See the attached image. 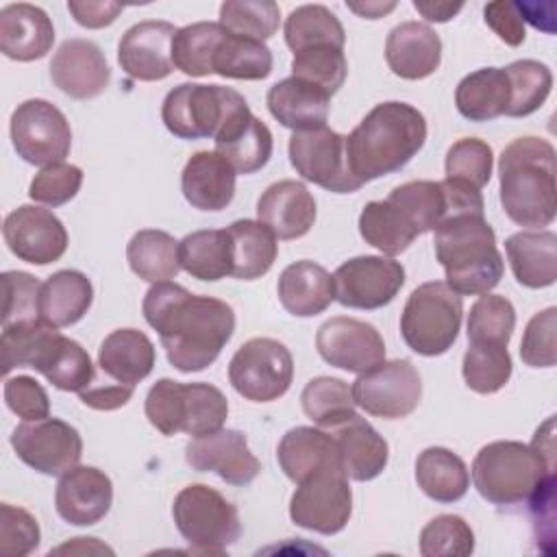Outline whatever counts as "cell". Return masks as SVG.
I'll return each instance as SVG.
<instances>
[{
  "label": "cell",
  "mask_w": 557,
  "mask_h": 557,
  "mask_svg": "<svg viewBox=\"0 0 557 557\" xmlns=\"http://www.w3.org/2000/svg\"><path fill=\"white\" fill-rule=\"evenodd\" d=\"M329 102L331 96L322 87L296 76L274 83L265 96L272 117L294 133L326 126Z\"/></svg>",
  "instance_id": "cell-29"
},
{
  "label": "cell",
  "mask_w": 557,
  "mask_h": 557,
  "mask_svg": "<svg viewBox=\"0 0 557 557\" xmlns=\"http://www.w3.org/2000/svg\"><path fill=\"white\" fill-rule=\"evenodd\" d=\"M83 185V170L72 163H52L41 168L30 181L28 196L35 202L48 207H61L70 202Z\"/></svg>",
  "instance_id": "cell-55"
},
{
  "label": "cell",
  "mask_w": 557,
  "mask_h": 557,
  "mask_svg": "<svg viewBox=\"0 0 557 557\" xmlns=\"http://www.w3.org/2000/svg\"><path fill=\"white\" fill-rule=\"evenodd\" d=\"M4 403L22 420H41L50 416V398L39 381L26 374L4 381Z\"/></svg>",
  "instance_id": "cell-58"
},
{
  "label": "cell",
  "mask_w": 557,
  "mask_h": 557,
  "mask_svg": "<svg viewBox=\"0 0 557 557\" xmlns=\"http://www.w3.org/2000/svg\"><path fill=\"white\" fill-rule=\"evenodd\" d=\"M300 403L302 411L322 429H333L357 413L348 383L335 376L311 379L300 394Z\"/></svg>",
  "instance_id": "cell-46"
},
{
  "label": "cell",
  "mask_w": 557,
  "mask_h": 557,
  "mask_svg": "<svg viewBox=\"0 0 557 557\" xmlns=\"http://www.w3.org/2000/svg\"><path fill=\"white\" fill-rule=\"evenodd\" d=\"M233 278L255 281L270 272L278 255L274 233L259 220H235L228 228Z\"/></svg>",
  "instance_id": "cell-37"
},
{
  "label": "cell",
  "mask_w": 557,
  "mask_h": 557,
  "mask_svg": "<svg viewBox=\"0 0 557 557\" xmlns=\"http://www.w3.org/2000/svg\"><path fill=\"white\" fill-rule=\"evenodd\" d=\"M91 302V281L78 270H59L41 283V320L54 329H65L83 320Z\"/></svg>",
  "instance_id": "cell-35"
},
{
  "label": "cell",
  "mask_w": 557,
  "mask_h": 557,
  "mask_svg": "<svg viewBox=\"0 0 557 557\" xmlns=\"http://www.w3.org/2000/svg\"><path fill=\"white\" fill-rule=\"evenodd\" d=\"M185 461L198 472H215L222 481L239 487L252 483L261 472V463L250 453L246 435L237 429H218L189 440Z\"/></svg>",
  "instance_id": "cell-20"
},
{
  "label": "cell",
  "mask_w": 557,
  "mask_h": 557,
  "mask_svg": "<svg viewBox=\"0 0 557 557\" xmlns=\"http://www.w3.org/2000/svg\"><path fill=\"white\" fill-rule=\"evenodd\" d=\"M122 4L120 2H104V0H70L67 2V11L72 13V17L76 20V24L85 26V28H104L111 26L117 15L122 13Z\"/></svg>",
  "instance_id": "cell-60"
},
{
  "label": "cell",
  "mask_w": 557,
  "mask_h": 557,
  "mask_svg": "<svg viewBox=\"0 0 557 557\" xmlns=\"http://www.w3.org/2000/svg\"><path fill=\"white\" fill-rule=\"evenodd\" d=\"M181 268L198 281H220L231 276V237L226 228H205L178 242Z\"/></svg>",
  "instance_id": "cell-39"
},
{
  "label": "cell",
  "mask_w": 557,
  "mask_h": 557,
  "mask_svg": "<svg viewBox=\"0 0 557 557\" xmlns=\"http://www.w3.org/2000/svg\"><path fill=\"white\" fill-rule=\"evenodd\" d=\"M215 152L224 157L237 174H252L261 170L272 157V133L252 115L250 107L231 117L213 137Z\"/></svg>",
  "instance_id": "cell-31"
},
{
  "label": "cell",
  "mask_w": 557,
  "mask_h": 557,
  "mask_svg": "<svg viewBox=\"0 0 557 557\" xmlns=\"http://www.w3.org/2000/svg\"><path fill=\"white\" fill-rule=\"evenodd\" d=\"M235 176L237 172L215 150H198L187 159L181 172V189L191 207L200 211H222L235 196Z\"/></svg>",
  "instance_id": "cell-28"
},
{
  "label": "cell",
  "mask_w": 557,
  "mask_h": 557,
  "mask_svg": "<svg viewBox=\"0 0 557 557\" xmlns=\"http://www.w3.org/2000/svg\"><path fill=\"white\" fill-rule=\"evenodd\" d=\"M461 318V296L446 281H429L409 294L400 315V335L413 352L437 357L455 344Z\"/></svg>",
  "instance_id": "cell-8"
},
{
  "label": "cell",
  "mask_w": 557,
  "mask_h": 557,
  "mask_svg": "<svg viewBox=\"0 0 557 557\" xmlns=\"http://www.w3.org/2000/svg\"><path fill=\"white\" fill-rule=\"evenodd\" d=\"M176 26L163 20L133 24L120 39L117 63L126 76L144 83L163 81L174 72L172 41Z\"/></svg>",
  "instance_id": "cell-21"
},
{
  "label": "cell",
  "mask_w": 557,
  "mask_h": 557,
  "mask_svg": "<svg viewBox=\"0 0 557 557\" xmlns=\"http://www.w3.org/2000/svg\"><path fill=\"white\" fill-rule=\"evenodd\" d=\"M509 78V104L505 115L524 117L535 113L548 98L553 87V72L546 63L535 59H520L505 67Z\"/></svg>",
  "instance_id": "cell-47"
},
{
  "label": "cell",
  "mask_w": 557,
  "mask_h": 557,
  "mask_svg": "<svg viewBox=\"0 0 557 557\" xmlns=\"http://www.w3.org/2000/svg\"><path fill=\"white\" fill-rule=\"evenodd\" d=\"M276 294L287 313L296 318L318 315L335 300L333 274L309 259L289 263L278 276Z\"/></svg>",
  "instance_id": "cell-32"
},
{
  "label": "cell",
  "mask_w": 557,
  "mask_h": 557,
  "mask_svg": "<svg viewBox=\"0 0 557 557\" xmlns=\"http://www.w3.org/2000/svg\"><path fill=\"white\" fill-rule=\"evenodd\" d=\"M352 513V490L344 470H324L298 483L289 500V518L296 527L335 535Z\"/></svg>",
  "instance_id": "cell-15"
},
{
  "label": "cell",
  "mask_w": 557,
  "mask_h": 557,
  "mask_svg": "<svg viewBox=\"0 0 557 557\" xmlns=\"http://www.w3.org/2000/svg\"><path fill=\"white\" fill-rule=\"evenodd\" d=\"M272 65V52L263 41L233 35L228 30L220 39L211 61L213 74L237 81H261L270 76Z\"/></svg>",
  "instance_id": "cell-43"
},
{
  "label": "cell",
  "mask_w": 557,
  "mask_h": 557,
  "mask_svg": "<svg viewBox=\"0 0 557 557\" xmlns=\"http://www.w3.org/2000/svg\"><path fill=\"white\" fill-rule=\"evenodd\" d=\"M135 387L133 385H124V383H102V385H89L87 389H83L78 394V398L83 400V405L98 409V411H113L124 407L131 396H133Z\"/></svg>",
  "instance_id": "cell-61"
},
{
  "label": "cell",
  "mask_w": 557,
  "mask_h": 557,
  "mask_svg": "<svg viewBox=\"0 0 557 557\" xmlns=\"http://www.w3.org/2000/svg\"><path fill=\"white\" fill-rule=\"evenodd\" d=\"M172 518L196 553L220 555L242 535L237 507L205 483H191L174 496Z\"/></svg>",
  "instance_id": "cell-10"
},
{
  "label": "cell",
  "mask_w": 557,
  "mask_h": 557,
  "mask_svg": "<svg viewBox=\"0 0 557 557\" xmlns=\"http://www.w3.org/2000/svg\"><path fill=\"white\" fill-rule=\"evenodd\" d=\"M505 252L516 281L529 289L550 287L557 278V235L553 231H520L507 237Z\"/></svg>",
  "instance_id": "cell-34"
},
{
  "label": "cell",
  "mask_w": 557,
  "mask_h": 557,
  "mask_svg": "<svg viewBox=\"0 0 557 557\" xmlns=\"http://www.w3.org/2000/svg\"><path fill=\"white\" fill-rule=\"evenodd\" d=\"M555 148L544 137H518L500 154V205L511 222L527 228L553 224L557 211Z\"/></svg>",
  "instance_id": "cell-3"
},
{
  "label": "cell",
  "mask_w": 557,
  "mask_h": 557,
  "mask_svg": "<svg viewBox=\"0 0 557 557\" xmlns=\"http://www.w3.org/2000/svg\"><path fill=\"white\" fill-rule=\"evenodd\" d=\"M411 222L418 235L435 231L448 218V200L442 181H409L387 196Z\"/></svg>",
  "instance_id": "cell-44"
},
{
  "label": "cell",
  "mask_w": 557,
  "mask_h": 557,
  "mask_svg": "<svg viewBox=\"0 0 557 557\" xmlns=\"http://www.w3.org/2000/svg\"><path fill=\"white\" fill-rule=\"evenodd\" d=\"M492 168H494L492 146L476 137L457 139L448 148L446 161H444L446 178L468 185L472 189H481L483 185L490 183Z\"/></svg>",
  "instance_id": "cell-51"
},
{
  "label": "cell",
  "mask_w": 557,
  "mask_h": 557,
  "mask_svg": "<svg viewBox=\"0 0 557 557\" xmlns=\"http://www.w3.org/2000/svg\"><path fill=\"white\" fill-rule=\"evenodd\" d=\"M359 233L366 244L374 246L387 257L405 252L418 237L407 215L389 198L368 202L359 213Z\"/></svg>",
  "instance_id": "cell-41"
},
{
  "label": "cell",
  "mask_w": 557,
  "mask_h": 557,
  "mask_svg": "<svg viewBox=\"0 0 557 557\" xmlns=\"http://www.w3.org/2000/svg\"><path fill=\"white\" fill-rule=\"evenodd\" d=\"M516 326V309L500 294H481L468 313V342L507 346Z\"/></svg>",
  "instance_id": "cell-49"
},
{
  "label": "cell",
  "mask_w": 557,
  "mask_h": 557,
  "mask_svg": "<svg viewBox=\"0 0 557 557\" xmlns=\"http://www.w3.org/2000/svg\"><path fill=\"white\" fill-rule=\"evenodd\" d=\"M126 259L131 270L148 283L170 281L181 270L178 242L159 228L137 231L126 246Z\"/></svg>",
  "instance_id": "cell-40"
},
{
  "label": "cell",
  "mask_w": 557,
  "mask_h": 557,
  "mask_svg": "<svg viewBox=\"0 0 557 557\" xmlns=\"http://www.w3.org/2000/svg\"><path fill=\"white\" fill-rule=\"evenodd\" d=\"M144 411L161 435L187 433L200 437L222 429L228 416V400L211 383L159 379L146 394Z\"/></svg>",
  "instance_id": "cell-7"
},
{
  "label": "cell",
  "mask_w": 557,
  "mask_h": 557,
  "mask_svg": "<svg viewBox=\"0 0 557 557\" xmlns=\"http://www.w3.org/2000/svg\"><path fill=\"white\" fill-rule=\"evenodd\" d=\"M154 359L152 342L137 329H115L98 348V366L102 374L115 383L133 387L152 372Z\"/></svg>",
  "instance_id": "cell-33"
},
{
  "label": "cell",
  "mask_w": 557,
  "mask_h": 557,
  "mask_svg": "<svg viewBox=\"0 0 557 557\" xmlns=\"http://www.w3.org/2000/svg\"><path fill=\"white\" fill-rule=\"evenodd\" d=\"M348 63L344 50L333 46H313L296 52L292 59V76L322 87L329 96L344 85Z\"/></svg>",
  "instance_id": "cell-52"
},
{
  "label": "cell",
  "mask_w": 557,
  "mask_h": 557,
  "mask_svg": "<svg viewBox=\"0 0 557 557\" xmlns=\"http://www.w3.org/2000/svg\"><path fill=\"white\" fill-rule=\"evenodd\" d=\"M413 9L429 22L444 24L453 20L461 9L463 2H435V0H413Z\"/></svg>",
  "instance_id": "cell-62"
},
{
  "label": "cell",
  "mask_w": 557,
  "mask_h": 557,
  "mask_svg": "<svg viewBox=\"0 0 557 557\" xmlns=\"http://www.w3.org/2000/svg\"><path fill=\"white\" fill-rule=\"evenodd\" d=\"M220 24L242 37L270 39L281 24V9L270 0H228L220 7Z\"/></svg>",
  "instance_id": "cell-50"
},
{
  "label": "cell",
  "mask_w": 557,
  "mask_h": 557,
  "mask_svg": "<svg viewBox=\"0 0 557 557\" xmlns=\"http://www.w3.org/2000/svg\"><path fill=\"white\" fill-rule=\"evenodd\" d=\"M335 300L348 309H381L405 283L400 261L383 255H361L344 261L335 274Z\"/></svg>",
  "instance_id": "cell-17"
},
{
  "label": "cell",
  "mask_w": 557,
  "mask_h": 557,
  "mask_svg": "<svg viewBox=\"0 0 557 557\" xmlns=\"http://www.w3.org/2000/svg\"><path fill=\"white\" fill-rule=\"evenodd\" d=\"M483 20L485 24L498 35L500 41H505L507 46L516 48L524 41L527 30H524V20L518 13L513 2H490L483 9Z\"/></svg>",
  "instance_id": "cell-59"
},
{
  "label": "cell",
  "mask_w": 557,
  "mask_h": 557,
  "mask_svg": "<svg viewBox=\"0 0 557 557\" xmlns=\"http://www.w3.org/2000/svg\"><path fill=\"white\" fill-rule=\"evenodd\" d=\"M385 61L400 78H426L442 63V39L424 22H400L385 39Z\"/></svg>",
  "instance_id": "cell-25"
},
{
  "label": "cell",
  "mask_w": 557,
  "mask_h": 557,
  "mask_svg": "<svg viewBox=\"0 0 557 557\" xmlns=\"http://www.w3.org/2000/svg\"><path fill=\"white\" fill-rule=\"evenodd\" d=\"M276 459L285 476L296 485L324 470H344L335 437L313 426L289 429L278 442Z\"/></svg>",
  "instance_id": "cell-27"
},
{
  "label": "cell",
  "mask_w": 557,
  "mask_h": 557,
  "mask_svg": "<svg viewBox=\"0 0 557 557\" xmlns=\"http://www.w3.org/2000/svg\"><path fill=\"white\" fill-rule=\"evenodd\" d=\"M39 524L26 509L0 505V553L4 557H26L39 546Z\"/></svg>",
  "instance_id": "cell-57"
},
{
  "label": "cell",
  "mask_w": 557,
  "mask_h": 557,
  "mask_svg": "<svg viewBox=\"0 0 557 557\" xmlns=\"http://www.w3.org/2000/svg\"><path fill=\"white\" fill-rule=\"evenodd\" d=\"M511 357L507 346L470 342L463 355L461 374L466 385L476 394H496L511 379Z\"/></svg>",
  "instance_id": "cell-48"
},
{
  "label": "cell",
  "mask_w": 557,
  "mask_h": 557,
  "mask_svg": "<svg viewBox=\"0 0 557 557\" xmlns=\"http://www.w3.org/2000/svg\"><path fill=\"white\" fill-rule=\"evenodd\" d=\"M15 455L46 476H61L78 466L83 455L81 433L59 418L24 420L11 433Z\"/></svg>",
  "instance_id": "cell-16"
},
{
  "label": "cell",
  "mask_w": 557,
  "mask_h": 557,
  "mask_svg": "<svg viewBox=\"0 0 557 557\" xmlns=\"http://www.w3.org/2000/svg\"><path fill=\"white\" fill-rule=\"evenodd\" d=\"M294 359L289 348L272 337L244 342L228 363L233 389L252 403L278 400L292 385Z\"/></svg>",
  "instance_id": "cell-11"
},
{
  "label": "cell",
  "mask_w": 557,
  "mask_h": 557,
  "mask_svg": "<svg viewBox=\"0 0 557 557\" xmlns=\"http://www.w3.org/2000/svg\"><path fill=\"white\" fill-rule=\"evenodd\" d=\"M315 198L300 181L272 183L257 200V218L276 239H298L315 222Z\"/></svg>",
  "instance_id": "cell-24"
},
{
  "label": "cell",
  "mask_w": 557,
  "mask_h": 557,
  "mask_svg": "<svg viewBox=\"0 0 557 557\" xmlns=\"http://www.w3.org/2000/svg\"><path fill=\"white\" fill-rule=\"evenodd\" d=\"M0 348L4 374L13 368H33L57 389L76 394L96 379L89 352L44 320L2 329Z\"/></svg>",
  "instance_id": "cell-4"
},
{
  "label": "cell",
  "mask_w": 557,
  "mask_h": 557,
  "mask_svg": "<svg viewBox=\"0 0 557 557\" xmlns=\"http://www.w3.org/2000/svg\"><path fill=\"white\" fill-rule=\"evenodd\" d=\"M226 28L220 22H196L176 30L172 41V63L187 76L213 74V52Z\"/></svg>",
  "instance_id": "cell-45"
},
{
  "label": "cell",
  "mask_w": 557,
  "mask_h": 557,
  "mask_svg": "<svg viewBox=\"0 0 557 557\" xmlns=\"http://www.w3.org/2000/svg\"><path fill=\"white\" fill-rule=\"evenodd\" d=\"M455 104L470 122H487L505 115L509 104V78L505 67H481L463 76L455 89Z\"/></svg>",
  "instance_id": "cell-36"
},
{
  "label": "cell",
  "mask_w": 557,
  "mask_h": 557,
  "mask_svg": "<svg viewBox=\"0 0 557 557\" xmlns=\"http://www.w3.org/2000/svg\"><path fill=\"white\" fill-rule=\"evenodd\" d=\"M52 83L74 100H91L111 83L104 52L91 39H65L50 61Z\"/></svg>",
  "instance_id": "cell-22"
},
{
  "label": "cell",
  "mask_w": 557,
  "mask_h": 557,
  "mask_svg": "<svg viewBox=\"0 0 557 557\" xmlns=\"http://www.w3.org/2000/svg\"><path fill=\"white\" fill-rule=\"evenodd\" d=\"M2 292H4V307H2V329L28 324L41 320L39 298H41V283L37 276L20 270L2 272Z\"/></svg>",
  "instance_id": "cell-54"
},
{
  "label": "cell",
  "mask_w": 557,
  "mask_h": 557,
  "mask_svg": "<svg viewBox=\"0 0 557 557\" xmlns=\"http://www.w3.org/2000/svg\"><path fill=\"white\" fill-rule=\"evenodd\" d=\"M54 26L48 13L28 2L7 4L0 11V52L13 61H35L50 52Z\"/></svg>",
  "instance_id": "cell-26"
},
{
  "label": "cell",
  "mask_w": 557,
  "mask_h": 557,
  "mask_svg": "<svg viewBox=\"0 0 557 557\" xmlns=\"http://www.w3.org/2000/svg\"><path fill=\"white\" fill-rule=\"evenodd\" d=\"M11 141L26 163H63L72 148V128L59 107L44 98H30L11 113Z\"/></svg>",
  "instance_id": "cell-12"
},
{
  "label": "cell",
  "mask_w": 557,
  "mask_h": 557,
  "mask_svg": "<svg viewBox=\"0 0 557 557\" xmlns=\"http://www.w3.org/2000/svg\"><path fill=\"white\" fill-rule=\"evenodd\" d=\"M287 152L294 170L326 191L352 194L363 187L348 168L346 135L329 126L292 133Z\"/></svg>",
  "instance_id": "cell-13"
},
{
  "label": "cell",
  "mask_w": 557,
  "mask_h": 557,
  "mask_svg": "<svg viewBox=\"0 0 557 557\" xmlns=\"http://www.w3.org/2000/svg\"><path fill=\"white\" fill-rule=\"evenodd\" d=\"M113 503L111 479L94 466H74L61 474L54 490L57 513L74 527L100 522Z\"/></svg>",
  "instance_id": "cell-23"
},
{
  "label": "cell",
  "mask_w": 557,
  "mask_h": 557,
  "mask_svg": "<svg viewBox=\"0 0 557 557\" xmlns=\"http://www.w3.org/2000/svg\"><path fill=\"white\" fill-rule=\"evenodd\" d=\"M426 141L424 115L398 100L376 104L346 135L348 168L363 185L403 170Z\"/></svg>",
  "instance_id": "cell-2"
},
{
  "label": "cell",
  "mask_w": 557,
  "mask_h": 557,
  "mask_svg": "<svg viewBox=\"0 0 557 557\" xmlns=\"http://www.w3.org/2000/svg\"><path fill=\"white\" fill-rule=\"evenodd\" d=\"M2 235L9 250L33 265L59 261L67 250V231L50 211L35 205L13 209L2 224Z\"/></svg>",
  "instance_id": "cell-19"
},
{
  "label": "cell",
  "mask_w": 557,
  "mask_h": 557,
  "mask_svg": "<svg viewBox=\"0 0 557 557\" xmlns=\"http://www.w3.org/2000/svg\"><path fill=\"white\" fill-rule=\"evenodd\" d=\"M329 431L337 442L339 459L348 479L363 483L376 479L385 470L389 446L366 418L355 413Z\"/></svg>",
  "instance_id": "cell-30"
},
{
  "label": "cell",
  "mask_w": 557,
  "mask_h": 557,
  "mask_svg": "<svg viewBox=\"0 0 557 557\" xmlns=\"http://www.w3.org/2000/svg\"><path fill=\"white\" fill-rule=\"evenodd\" d=\"M285 44L296 54L313 46H333L344 50L346 33L337 15L324 4L296 7L283 26Z\"/></svg>",
  "instance_id": "cell-42"
},
{
  "label": "cell",
  "mask_w": 557,
  "mask_h": 557,
  "mask_svg": "<svg viewBox=\"0 0 557 557\" xmlns=\"http://www.w3.org/2000/svg\"><path fill=\"white\" fill-rule=\"evenodd\" d=\"M555 331H557V309L548 307L537 311L522 335L520 357L531 368H553L557 363L555 348Z\"/></svg>",
  "instance_id": "cell-56"
},
{
  "label": "cell",
  "mask_w": 557,
  "mask_h": 557,
  "mask_svg": "<svg viewBox=\"0 0 557 557\" xmlns=\"http://www.w3.org/2000/svg\"><path fill=\"white\" fill-rule=\"evenodd\" d=\"M346 7H348L350 11H355L357 15H361V17L379 20V17L387 15L389 11H394V9H396V2H361V4L348 2Z\"/></svg>",
  "instance_id": "cell-63"
},
{
  "label": "cell",
  "mask_w": 557,
  "mask_h": 557,
  "mask_svg": "<svg viewBox=\"0 0 557 557\" xmlns=\"http://www.w3.org/2000/svg\"><path fill=\"white\" fill-rule=\"evenodd\" d=\"M474 550L470 524L455 513L435 516L420 531V553L424 557H463Z\"/></svg>",
  "instance_id": "cell-53"
},
{
  "label": "cell",
  "mask_w": 557,
  "mask_h": 557,
  "mask_svg": "<svg viewBox=\"0 0 557 557\" xmlns=\"http://www.w3.org/2000/svg\"><path fill=\"white\" fill-rule=\"evenodd\" d=\"M433 233L446 285L459 296H481L500 283L503 255L496 248L494 228L483 215H453Z\"/></svg>",
  "instance_id": "cell-5"
},
{
  "label": "cell",
  "mask_w": 557,
  "mask_h": 557,
  "mask_svg": "<svg viewBox=\"0 0 557 557\" xmlns=\"http://www.w3.org/2000/svg\"><path fill=\"white\" fill-rule=\"evenodd\" d=\"M350 392L355 405L366 413L398 420L416 411L422 398V381L411 361L392 359L359 374Z\"/></svg>",
  "instance_id": "cell-14"
},
{
  "label": "cell",
  "mask_w": 557,
  "mask_h": 557,
  "mask_svg": "<svg viewBox=\"0 0 557 557\" xmlns=\"http://www.w3.org/2000/svg\"><path fill=\"white\" fill-rule=\"evenodd\" d=\"M418 487L437 503H457L470 487V472L459 455L444 446H429L416 459Z\"/></svg>",
  "instance_id": "cell-38"
},
{
  "label": "cell",
  "mask_w": 557,
  "mask_h": 557,
  "mask_svg": "<svg viewBox=\"0 0 557 557\" xmlns=\"http://www.w3.org/2000/svg\"><path fill=\"white\" fill-rule=\"evenodd\" d=\"M555 455L533 444L498 440L485 444L472 461L476 492L492 505L509 507L529 498L555 476Z\"/></svg>",
  "instance_id": "cell-6"
},
{
  "label": "cell",
  "mask_w": 557,
  "mask_h": 557,
  "mask_svg": "<svg viewBox=\"0 0 557 557\" xmlns=\"http://www.w3.org/2000/svg\"><path fill=\"white\" fill-rule=\"evenodd\" d=\"M318 355L333 368L363 374L385 361L381 333L363 320L335 315L315 333Z\"/></svg>",
  "instance_id": "cell-18"
},
{
  "label": "cell",
  "mask_w": 557,
  "mask_h": 557,
  "mask_svg": "<svg viewBox=\"0 0 557 557\" xmlns=\"http://www.w3.org/2000/svg\"><path fill=\"white\" fill-rule=\"evenodd\" d=\"M244 109H248V102L233 87L181 83L168 91L161 120L178 139H213Z\"/></svg>",
  "instance_id": "cell-9"
},
{
  "label": "cell",
  "mask_w": 557,
  "mask_h": 557,
  "mask_svg": "<svg viewBox=\"0 0 557 557\" xmlns=\"http://www.w3.org/2000/svg\"><path fill=\"white\" fill-rule=\"evenodd\" d=\"M141 311L159 333L170 366L200 372L211 366L235 331L233 307L213 296H198L172 281L152 283Z\"/></svg>",
  "instance_id": "cell-1"
}]
</instances>
